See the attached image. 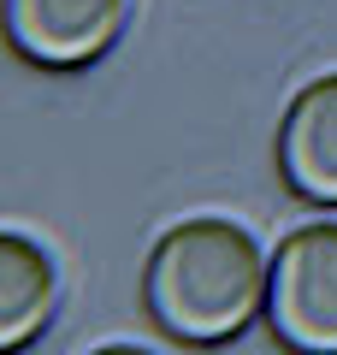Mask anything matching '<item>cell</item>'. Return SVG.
<instances>
[{"label":"cell","mask_w":337,"mask_h":355,"mask_svg":"<svg viewBox=\"0 0 337 355\" xmlns=\"http://www.w3.org/2000/svg\"><path fill=\"white\" fill-rule=\"evenodd\" d=\"M89 355H154V349H142V343H101V349H89Z\"/></svg>","instance_id":"6"},{"label":"cell","mask_w":337,"mask_h":355,"mask_svg":"<svg viewBox=\"0 0 337 355\" xmlns=\"http://www.w3.org/2000/svg\"><path fill=\"white\" fill-rule=\"evenodd\" d=\"M130 0H0V36L36 71H83L125 36Z\"/></svg>","instance_id":"3"},{"label":"cell","mask_w":337,"mask_h":355,"mask_svg":"<svg viewBox=\"0 0 337 355\" xmlns=\"http://www.w3.org/2000/svg\"><path fill=\"white\" fill-rule=\"evenodd\" d=\"M60 308V266L24 231H0V355H18L48 331Z\"/></svg>","instance_id":"5"},{"label":"cell","mask_w":337,"mask_h":355,"mask_svg":"<svg viewBox=\"0 0 337 355\" xmlns=\"http://www.w3.org/2000/svg\"><path fill=\"white\" fill-rule=\"evenodd\" d=\"M266 261L273 254L231 219H184L154 243L142 302L166 338L219 349L266 314Z\"/></svg>","instance_id":"1"},{"label":"cell","mask_w":337,"mask_h":355,"mask_svg":"<svg viewBox=\"0 0 337 355\" xmlns=\"http://www.w3.org/2000/svg\"><path fill=\"white\" fill-rule=\"evenodd\" d=\"M278 178L296 202L337 207V71L313 77L278 119Z\"/></svg>","instance_id":"4"},{"label":"cell","mask_w":337,"mask_h":355,"mask_svg":"<svg viewBox=\"0 0 337 355\" xmlns=\"http://www.w3.org/2000/svg\"><path fill=\"white\" fill-rule=\"evenodd\" d=\"M266 326L290 355H337V219L302 225L273 249Z\"/></svg>","instance_id":"2"}]
</instances>
